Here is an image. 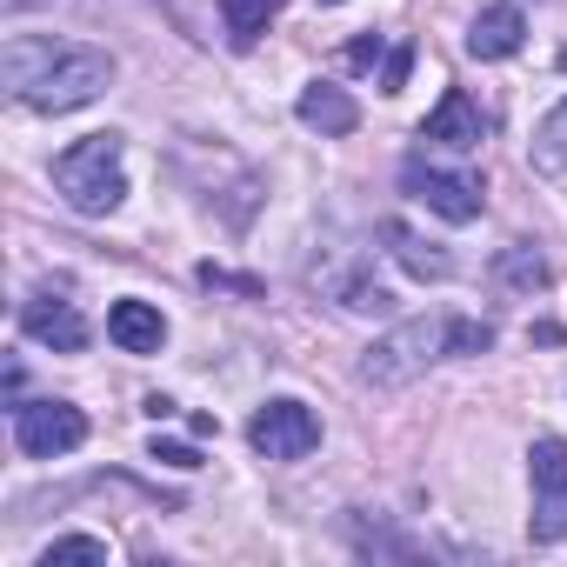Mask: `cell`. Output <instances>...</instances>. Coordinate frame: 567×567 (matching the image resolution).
Segmentation results:
<instances>
[{
    "mask_svg": "<svg viewBox=\"0 0 567 567\" xmlns=\"http://www.w3.org/2000/svg\"><path fill=\"white\" fill-rule=\"evenodd\" d=\"M14 101L34 114H74L87 101H101L114 87V54L107 48H81V41H48V34H14L0 54Z\"/></svg>",
    "mask_w": 567,
    "mask_h": 567,
    "instance_id": "cell-1",
    "label": "cell"
},
{
    "mask_svg": "<svg viewBox=\"0 0 567 567\" xmlns=\"http://www.w3.org/2000/svg\"><path fill=\"white\" fill-rule=\"evenodd\" d=\"M487 348H494V328H487V321L414 315V321L388 328V334L368 348L361 381H368V388H401V381H414L421 368H434V361H447V354H487Z\"/></svg>",
    "mask_w": 567,
    "mask_h": 567,
    "instance_id": "cell-2",
    "label": "cell"
},
{
    "mask_svg": "<svg viewBox=\"0 0 567 567\" xmlns=\"http://www.w3.org/2000/svg\"><path fill=\"white\" fill-rule=\"evenodd\" d=\"M54 187L74 214L101 220L127 200V167H121V134H87L54 161Z\"/></svg>",
    "mask_w": 567,
    "mask_h": 567,
    "instance_id": "cell-3",
    "label": "cell"
},
{
    "mask_svg": "<svg viewBox=\"0 0 567 567\" xmlns=\"http://www.w3.org/2000/svg\"><path fill=\"white\" fill-rule=\"evenodd\" d=\"M87 441V414L74 401H21L14 408V447L28 461H54V454H74Z\"/></svg>",
    "mask_w": 567,
    "mask_h": 567,
    "instance_id": "cell-4",
    "label": "cell"
},
{
    "mask_svg": "<svg viewBox=\"0 0 567 567\" xmlns=\"http://www.w3.org/2000/svg\"><path fill=\"white\" fill-rule=\"evenodd\" d=\"M527 474H534V514H527V534L547 547L567 534V441L540 434L534 454H527Z\"/></svg>",
    "mask_w": 567,
    "mask_h": 567,
    "instance_id": "cell-5",
    "label": "cell"
},
{
    "mask_svg": "<svg viewBox=\"0 0 567 567\" xmlns=\"http://www.w3.org/2000/svg\"><path fill=\"white\" fill-rule=\"evenodd\" d=\"M247 441H254V454H267V461H301V454L321 447V421H315V408H301V401H267V408L247 421Z\"/></svg>",
    "mask_w": 567,
    "mask_h": 567,
    "instance_id": "cell-6",
    "label": "cell"
},
{
    "mask_svg": "<svg viewBox=\"0 0 567 567\" xmlns=\"http://www.w3.org/2000/svg\"><path fill=\"white\" fill-rule=\"evenodd\" d=\"M408 194L427 207V214H441V220H454V227H467L474 214H481V181L474 174H441V167H427L421 154L408 161Z\"/></svg>",
    "mask_w": 567,
    "mask_h": 567,
    "instance_id": "cell-7",
    "label": "cell"
},
{
    "mask_svg": "<svg viewBox=\"0 0 567 567\" xmlns=\"http://www.w3.org/2000/svg\"><path fill=\"white\" fill-rule=\"evenodd\" d=\"M21 328H28V341H41V348H54V354H81V348H87V321H81L74 301H61V295H34V301L21 308Z\"/></svg>",
    "mask_w": 567,
    "mask_h": 567,
    "instance_id": "cell-8",
    "label": "cell"
},
{
    "mask_svg": "<svg viewBox=\"0 0 567 567\" xmlns=\"http://www.w3.org/2000/svg\"><path fill=\"white\" fill-rule=\"evenodd\" d=\"M481 134H487V121H481V107H474L461 87H447L441 107L421 121V141H427V147H481Z\"/></svg>",
    "mask_w": 567,
    "mask_h": 567,
    "instance_id": "cell-9",
    "label": "cell"
},
{
    "mask_svg": "<svg viewBox=\"0 0 567 567\" xmlns=\"http://www.w3.org/2000/svg\"><path fill=\"white\" fill-rule=\"evenodd\" d=\"M520 41H527V21H520V8H481L474 14V28H467V54L474 61H507V54H520Z\"/></svg>",
    "mask_w": 567,
    "mask_h": 567,
    "instance_id": "cell-10",
    "label": "cell"
},
{
    "mask_svg": "<svg viewBox=\"0 0 567 567\" xmlns=\"http://www.w3.org/2000/svg\"><path fill=\"white\" fill-rule=\"evenodd\" d=\"M107 341H114L121 354H161L167 321H161V308H147V301H114V308H107Z\"/></svg>",
    "mask_w": 567,
    "mask_h": 567,
    "instance_id": "cell-11",
    "label": "cell"
},
{
    "mask_svg": "<svg viewBox=\"0 0 567 567\" xmlns=\"http://www.w3.org/2000/svg\"><path fill=\"white\" fill-rule=\"evenodd\" d=\"M381 240H388V254H394L414 280H447V274H454V260H447L434 240H421L408 220H381Z\"/></svg>",
    "mask_w": 567,
    "mask_h": 567,
    "instance_id": "cell-12",
    "label": "cell"
},
{
    "mask_svg": "<svg viewBox=\"0 0 567 567\" xmlns=\"http://www.w3.org/2000/svg\"><path fill=\"white\" fill-rule=\"evenodd\" d=\"M301 121L315 127V134H354L361 127V107L341 94V87H328V81H315L308 94H301Z\"/></svg>",
    "mask_w": 567,
    "mask_h": 567,
    "instance_id": "cell-13",
    "label": "cell"
},
{
    "mask_svg": "<svg viewBox=\"0 0 567 567\" xmlns=\"http://www.w3.org/2000/svg\"><path fill=\"white\" fill-rule=\"evenodd\" d=\"M288 8V0H220V21H227V41L234 48H254L267 34V21Z\"/></svg>",
    "mask_w": 567,
    "mask_h": 567,
    "instance_id": "cell-14",
    "label": "cell"
},
{
    "mask_svg": "<svg viewBox=\"0 0 567 567\" xmlns=\"http://www.w3.org/2000/svg\"><path fill=\"white\" fill-rule=\"evenodd\" d=\"M41 567H107V540H94V534H68V540H54V547L41 554Z\"/></svg>",
    "mask_w": 567,
    "mask_h": 567,
    "instance_id": "cell-15",
    "label": "cell"
},
{
    "mask_svg": "<svg viewBox=\"0 0 567 567\" xmlns=\"http://www.w3.org/2000/svg\"><path fill=\"white\" fill-rule=\"evenodd\" d=\"M501 280H514V288H547V260L534 247H507L501 254Z\"/></svg>",
    "mask_w": 567,
    "mask_h": 567,
    "instance_id": "cell-16",
    "label": "cell"
},
{
    "mask_svg": "<svg viewBox=\"0 0 567 567\" xmlns=\"http://www.w3.org/2000/svg\"><path fill=\"white\" fill-rule=\"evenodd\" d=\"M534 154H540V167H567V101L540 121V141H534Z\"/></svg>",
    "mask_w": 567,
    "mask_h": 567,
    "instance_id": "cell-17",
    "label": "cell"
},
{
    "mask_svg": "<svg viewBox=\"0 0 567 567\" xmlns=\"http://www.w3.org/2000/svg\"><path fill=\"white\" fill-rule=\"evenodd\" d=\"M408 74H414V41H394V54L381 61V94H401Z\"/></svg>",
    "mask_w": 567,
    "mask_h": 567,
    "instance_id": "cell-18",
    "label": "cell"
},
{
    "mask_svg": "<svg viewBox=\"0 0 567 567\" xmlns=\"http://www.w3.org/2000/svg\"><path fill=\"white\" fill-rule=\"evenodd\" d=\"M147 454H154V461H167V467H181V474H187V467H200V454H194L187 441H161V434H154V447H147Z\"/></svg>",
    "mask_w": 567,
    "mask_h": 567,
    "instance_id": "cell-19",
    "label": "cell"
},
{
    "mask_svg": "<svg viewBox=\"0 0 567 567\" xmlns=\"http://www.w3.org/2000/svg\"><path fill=\"white\" fill-rule=\"evenodd\" d=\"M374 61H381V34H368V41L348 48V68H374Z\"/></svg>",
    "mask_w": 567,
    "mask_h": 567,
    "instance_id": "cell-20",
    "label": "cell"
},
{
    "mask_svg": "<svg viewBox=\"0 0 567 567\" xmlns=\"http://www.w3.org/2000/svg\"><path fill=\"white\" fill-rule=\"evenodd\" d=\"M321 8H341V0H321Z\"/></svg>",
    "mask_w": 567,
    "mask_h": 567,
    "instance_id": "cell-21",
    "label": "cell"
}]
</instances>
